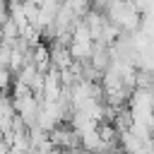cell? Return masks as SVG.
I'll return each mask as SVG.
<instances>
[{
  "mask_svg": "<svg viewBox=\"0 0 154 154\" xmlns=\"http://www.w3.org/2000/svg\"><path fill=\"white\" fill-rule=\"evenodd\" d=\"M106 17L120 26V31H137L142 24V12L132 0H113L106 10Z\"/></svg>",
  "mask_w": 154,
  "mask_h": 154,
  "instance_id": "6da1fadb",
  "label": "cell"
}]
</instances>
